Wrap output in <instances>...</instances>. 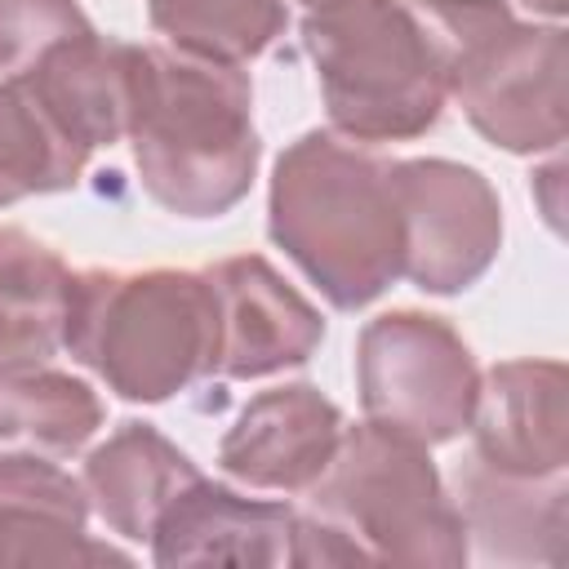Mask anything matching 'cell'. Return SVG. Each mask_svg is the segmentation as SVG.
Listing matches in <instances>:
<instances>
[{
	"mask_svg": "<svg viewBox=\"0 0 569 569\" xmlns=\"http://www.w3.org/2000/svg\"><path fill=\"white\" fill-rule=\"evenodd\" d=\"M124 138L142 191L178 218L231 213L258 173L253 84L236 62L129 44Z\"/></svg>",
	"mask_w": 569,
	"mask_h": 569,
	"instance_id": "obj_1",
	"label": "cell"
},
{
	"mask_svg": "<svg viewBox=\"0 0 569 569\" xmlns=\"http://www.w3.org/2000/svg\"><path fill=\"white\" fill-rule=\"evenodd\" d=\"M471 542L431 445L382 427H342L329 467L293 516L289 565H467Z\"/></svg>",
	"mask_w": 569,
	"mask_h": 569,
	"instance_id": "obj_2",
	"label": "cell"
},
{
	"mask_svg": "<svg viewBox=\"0 0 569 569\" xmlns=\"http://www.w3.org/2000/svg\"><path fill=\"white\" fill-rule=\"evenodd\" d=\"M391 164L365 142L311 129L271 169L267 236L333 311H360L400 280L405 240Z\"/></svg>",
	"mask_w": 569,
	"mask_h": 569,
	"instance_id": "obj_3",
	"label": "cell"
},
{
	"mask_svg": "<svg viewBox=\"0 0 569 569\" xmlns=\"http://www.w3.org/2000/svg\"><path fill=\"white\" fill-rule=\"evenodd\" d=\"M62 347L120 400L164 405L218 365V307L209 276L173 267L76 271Z\"/></svg>",
	"mask_w": 569,
	"mask_h": 569,
	"instance_id": "obj_4",
	"label": "cell"
},
{
	"mask_svg": "<svg viewBox=\"0 0 569 569\" xmlns=\"http://www.w3.org/2000/svg\"><path fill=\"white\" fill-rule=\"evenodd\" d=\"M333 133L378 147L436 129L449 102V53L418 0H338L302 13Z\"/></svg>",
	"mask_w": 569,
	"mask_h": 569,
	"instance_id": "obj_5",
	"label": "cell"
},
{
	"mask_svg": "<svg viewBox=\"0 0 569 569\" xmlns=\"http://www.w3.org/2000/svg\"><path fill=\"white\" fill-rule=\"evenodd\" d=\"M449 53V98L467 124L511 151L538 156L565 142V27L520 22L507 0H418Z\"/></svg>",
	"mask_w": 569,
	"mask_h": 569,
	"instance_id": "obj_6",
	"label": "cell"
},
{
	"mask_svg": "<svg viewBox=\"0 0 569 569\" xmlns=\"http://www.w3.org/2000/svg\"><path fill=\"white\" fill-rule=\"evenodd\" d=\"M480 369L462 333L431 311H382L356 338V391L369 422L422 445L467 431Z\"/></svg>",
	"mask_w": 569,
	"mask_h": 569,
	"instance_id": "obj_7",
	"label": "cell"
},
{
	"mask_svg": "<svg viewBox=\"0 0 569 569\" xmlns=\"http://www.w3.org/2000/svg\"><path fill=\"white\" fill-rule=\"evenodd\" d=\"M391 182L405 240L400 280L440 298L471 289L502 249V200L493 182L440 156L396 160Z\"/></svg>",
	"mask_w": 569,
	"mask_h": 569,
	"instance_id": "obj_8",
	"label": "cell"
},
{
	"mask_svg": "<svg viewBox=\"0 0 569 569\" xmlns=\"http://www.w3.org/2000/svg\"><path fill=\"white\" fill-rule=\"evenodd\" d=\"M204 276L218 307V378H267L320 351L325 316L262 253L218 258Z\"/></svg>",
	"mask_w": 569,
	"mask_h": 569,
	"instance_id": "obj_9",
	"label": "cell"
},
{
	"mask_svg": "<svg viewBox=\"0 0 569 569\" xmlns=\"http://www.w3.org/2000/svg\"><path fill=\"white\" fill-rule=\"evenodd\" d=\"M342 409L311 382H284L258 391L218 440V467L249 485L276 493H307L329 467L342 440Z\"/></svg>",
	"mask_w": 569,
	"mask_h": 569,
	"instance_id": "obj_10",
	"label": "cell"
},
{
	"mask_svg": "<svg viewBox=\"0 0 569 569\" xmlns=\"http://www.w3.org/2000/svg\"><path fill=\"white\" fill-rule=\"evenodd\" d=\"M471 453L507 476H560L569 467V373L560 360H502L480 373Z\"/></svg>",
	"mask_w": 569,
	"mask_h": 569,
	"instance_id": "obj_11",
	"label": "cell"
},
{
	"mask_svg": "<svg viewBox=\"0 0 569 569\" xmlns=\"http://www.w3.org/2000/svg\"><path fill=\"white\" fill-rule=\"evenodd\" d=\"M293 507L244 498L231 485L196 476L156 520L147 547L160 569L178 565H289Z\"/></svg>",
	"mask_w": 569,
	"mask_h": 569,
	"instance_id": "obj_12",
	"label": "cell"
},
{
	"mask_svg": "<svg viewBox=\"0 0 569 569\" xmlns=\"http://www.w3.org/2000/svg\"><path fill=\"white\" fill-rule=\"evenodd\" d=\"M0 565H133L89 533L84 485L40 453H0Z\"/></svg>",
	"mask_w": 569,
	"mask_h": 569,
	"instance_id": "obj_13",
	"label": "cell"
},
{
	"mask_svg": "<svg viewBox=\"0 0 569 569\" xmlns=\"http://www.w3.org/2000/svg\"><path fill=\"white\" fill-rule=\"evenodd\" d=\"M467 542L493 565H560L569 533V480L507 476L467 453L453 471Z\"/></svg>",
	"mask_w": 569,
	"mask_h": 569,
	"instance_id": "obj_14",
	"label": "cell"
},
{
	"mask_svg": "<svg viewBox=\"0 0 569 569\" xmlns=\"http://www.w3.org/2000/svg\"><path fill=\"white\" fill-rule=\"evenodd\" d=\"M200 476L191 453H182L151 422H120L98 449H89L80 485L89 511L124 542H147L160 511Z\"/></svg>",
	"mask_w": 569,
	"mask_h": 569,
	"instance_id": "obj_15",
	"label": "cell"
},
{
	"mask_svg": "<svg viewBox=\"0 0 569 569\" xmlns=\"http://www.w3.org/2000/svg\"><path fill=\"white\" fill-rule=\"evenodd\" d=\"M40 107L93 156L124 138L129 111V40H107L102 31H80L62 40L27 80Z\"/></svg>",
	"mask_w": 569,
	"mask_h": 569,
	"instance_id": "obj_16",
	"label": "cell"
},
{
	"mask_svg": "<svg viewBox=\"0 0 569 569\" xmlns=\"http://www.w3.org/2000/svg\"><path fill=\"white\" fill-rule=\"evenodd\" d=\"M102 427V400L84 378L44 360L0 365V453L71 458Z\"/></svg>",
	"mask_w": 569,
	"mask_h": 569,
	"instance_id": "obj_17",
	"label": "cell"
},
{
	"mask_svg": "<svg viewBox=\"0 0 569 569\" xmlns=\"http://www.w3.org/2000/svg\"><path fill=\"white\" fill-rule=\"evenodd\" d=\"M71 280L58 249L22 227H0V365L62 351Z\"/></svg>",
	"mask_w": 569,
	"mask_h": 569,
	"instance_id": "obj_18",
	"label": "cell"
},
{
	"mask_svg": "<svg viewBox=\"0 0 569 569\" xmlns=\"http://www.w3.org/2000/svg\"><path fill=\"white\" fill-rule=\"evenodd\" d=\"M89 151L40 107L27 84H0V209L27 196L71 191Z\"/></svg>",
	"mask_w": 569,
	"mask_h": 569,
	"instance_id": "obj_19",
	"label": "cell"
},
{
	"mask_svg": "<svg viewBox=\"0 0 569 569\" xmlns=\"http://www.w3.org/2000/svg\"><path fill=\"white\" fill-rule=\"evenodd\" d=\"M147 22L169 40V49L244 67L289 31V4L284 0H147Z\"/></svg>",
	"mask_w": 569,
	"mask_h": 569,
	"instance_id": "obj_20",
	"label": "cell"
},
{
	"mask_svg": "<svg viewBox=\"0 0 569 569\" xmlns=\"http://www.w3.org/2000/svg\"><path fill=\"white\" fill-rule=\"evenodd\" d=\"M89 27L80 0H0V84L27 80L62 40Z\"/></svg>",
	"mask_w": 569,
	"mask_h": 569,
	"instance_id": "obj_21",
	"label": "cell"
},
{
	"mask_svg": "<svg viewBox=\"0 0 569 569\" xmlns=\"http://www.w3.org/2000/svg\"><path fill=\"white\" fill-rule=\"evenodd\" d=\"M520 4H525V9H533V13H547V18H560L569 0H520Z\"/></svg>",
	"mask_w": 569,
	"mask_h": 569,
	"instance_id": "obj_22",
	"label": "cell"
},
{
	"mask_svg": "<svg viewBox=\"0 0 569 569\" xmlns=\"http://www.w3.org/2000/svg\"><path fill=\"white\" fill-rule=\"evenodd\" d=\"M298 4L311 13V9H325V4H338V0H298Z\"/></svg>",
	"mask_w": 569,
	"mask_h": 569,
	"instance_id": "obj_23",
	"label": "cell"
}]
</instances>
